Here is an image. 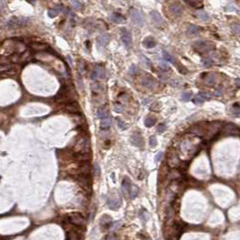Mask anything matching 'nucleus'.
I'll list each match as a JSON object with an SVG mask.
<instances>
[{
    "label": "nucleus",
    "instance_id": "c756f323",
    "mask_svg": "<svg viewBox=\"0 0 240 240\" xmlns=\"http://www.w3.org/2000/svg\"><path fill=\"white\" fill-rule=\"evenodd\" d=\"M163 58H165V61H167V62H170V63H175V58L173 57L171 54H169L167 51H165V50L163 51Z\"/></svg>",
    "mask_w": 240,
    "mask_h": 240
},
{
    "label": "nucleus",
    "instance_id": "39448f33",
    "mask_svg": "<svg viewBox=\"0 0 240 240\" xmlns=\"http://www.w3.org/2000/svg\"><path fill=\"white\" fill-rule=\"evenodd\" d=\"M77 182L85 191L91 192L92 183H91V178H90L89 175H77Z\"/></svg>",
    "mask_w": 240,
    "mask_h": 240
},
{
    "label": "nucleus",
    "instance_id": "49530a36",
    "mask_svg": "<svg viewBox=\"0 0 240 240\" xmlns=\"http://www.w3.org/2000/svg\"><path fill=\"white\" fill-rule=\"evenodd\" d=\"M139 216H141L142 221H147V219L149 218V213L147 212L146 210H144V211L142 210V211L139 212Z\"/></svg>",
    "mask_w": 240,
    "mask_h": 240
},
{
    "label": "nucleus",
    "instance_id": "5fc2aeb1",
    "mask_svg": "<svg viewBox=\"0 0 240 240\" xmlns=\"http://www.w3.org/2000/svg\"><path fill=\"white\" fill-rule=\"evenodd\" d=\"M142 58L144 59L145 63H146L147 65H148V67H149V68H150V66H151V62H150V61H149V59L148 58H147V57H145V56H142ZM147 65H146V66H147Z\"/></svg>",
    "mask_w": 240,
    "mask_h": 240
},
{
    "label": "nucleus",
    "instance_id": "3c124183",
    "mask_svg": "<svg viewBox=\"0 0 240 240\" xmlns=\"http://www.w3.org/2000/svg\"><path fill=\"white\" fill-rule=\"evenodd\" d=\"M203 102H204V100H203L201 96H200L199 95H198L196 96V98L194 99V103H195V104H202Z\"/></svg>",
    "mask_w": 240,
    "mask_h": 240
},
{
    "label": "nucleus",
    "instance_id": "72a5a7b5",
    "mask_svg": "<svg viewBox=\"0 0 240 240\" xmlns=\"http://www.w3.org/2000/svg\"><path fill=\"white\" fill-rule=\"evenodd\" d=\"M129 72H130V75L134 76V75H137L138 73L139 72V69H138V67H137L136 65H131V66L130 67Z\"/></svg>",
    "mask_w": 240,
    "mask_h": 240
},
{
    "label": "nucleus",
    "instance_id": "1a4fd4ad",
    "mask_svg": "<svg viewBox=\"0 0 240 240\" xmlns=\"http://www.w3.org/2000/svg\"><path fill=\"white\" fill-rule=\"evenodd\" d=\"M130 141L133 145L136 147H138V148H142L144 146V139L141 133H138V132L133 133L130 137Z\"/></svg>",
    "mask_w": 240,
    "mask_h": 240
},
{
    "label": "nucleus",
    "instance_id": "cd10ccee",
    "mask_svg": "<svg viewBox=\"0 0 240 240\" xmlns=\"http://www.w3.org/2000/svg\"><path fill=\"white\" fill-rule=\"evenodd\" d=\"M216 82V77L214 74H210L205 78V83L208 85H213Z\"/></svg>",
    "mask_w": 240,
    "mask_h": 240
},
{
    "label": "nucleus",
    "instance_id": "6e6552de",
    "mask_svg": "<svg viewBox=\"0 0 240 240\" xmlns=\"http://www.w3.org/2000/svg\"><path fill=\"white\" fill-rule=\"evenodd\" d=\"M122 42L124 43L126 48L130 49L132 46V36H131V33L127 29H125V28H123L122 30Z\"/></svg>",
    "mask_w": 240,
    "mask_h": 240
},
{
    "label": "nucleus",
    "instance_id": "6e6d98bb",
    "mask_svg": "<svg viewBox=\"0 0 240 240\" xmlns=\"http://www.w3.org/2000/svg\"><path fill=\"white\" fill-rule=\"evenodd\" d=\"M95 175H100V168H99V165L97 164H95Z\"/></svg>",
    "mask_w": 240,
    "mask_h": 240
},
{
    "label": "nucleus",
    "instance_id": "603ef678",
    "mask_svg": "<svg viewBox=\"0 0 240 240\" xmlns=\"http://www.w3.org/2000/svg\"><path fill=\"white\" fill-rule=\"evenodd\" d=\"M163 157V152H159L157 153V155L155 157V161L156 162H159L160 160H161V158Z\"/></svg>",
    "mask_w": 240,
    "mask_h": 240
},
{
    "label": "nucleus",
    "instance_id": "f8f14e48",
    "mask_svg": "<svg viewBox=\"0 0 240 240\" xmlns=\"http://www.w3.org/2000/svg\"><path fill=\"white\" fill-rule=\"evenodd\" d=\"M30 48L33 50L40 51V50H47L50 49V46L46 43H41V42H32L30 44Z\"/></svg>",
    "mask_w": 240,
    "mask_h": 240
},
{
    "label": "nucleus",
    "instance_id": "f03ea898",
    "mask_svg": "<svg viewBox=\"0 0 240 240\" xmlns=\"http://www.w3.org/2000/svg\"><path fill=\"white\" fill-rule=\"evenodd\" d=\"M108 207L112 210H117L122 204V199L117 192H112L107 199Z\"/></svg>",
    "mask_w": 240,
    "mask_h": 240
},
{
    "label": "nucleus",
    "instance_id": "2f4dec72",
    "mask_svg": "<svg viewBox=\"0 0 240 240\" xmlns=\"http://www.w3.org/2000/svg\"><path fill=\"white\" fill-rule=\"evenodd\" d=\"M138 186L132 185V184H131L130 189V196L133 199V198H135V197L138 195Z\"/></svg>",
    "mask_w": 240,
    "mask_h": 240
},
{
    "label": "nucleus",
    "instance_id": "8fccbe9b",
    "mask_svg": "<svg viewBox=\"0 0 240 240\" xmlns=\"http://www.w3.org/2000/svg\"><path fill=\"white\" fill-rule=\"evenodd\" d=\"M105 240H118V237H116L115 234H109L107 237H106Z\"/></svg>",
    "mask_w": 240,
    "mask_h": 240
},
{
    "label": "nucleus",
    "instance_id": "bb28decb",
    "mask_svg": "<svg viewBox=\"0 0 240 240\" xmlns=\"http://www.w3.org/2000/svg\"><path fill=\"white\" fill-rule=\"evenodd\" d=\"M111 124H112L111 119L110 118H105V119H103L101 121V124H100V126H101L102 129L106 130V129H109L111 127Z\"/></svg>",
    "mask_w": 240,
    "mask_h": 240
},
{
    "label": "nucleus",
    "instance_id": "6ab92c4d",
    "mask_svg": "<svg viewBox=\"0 0 240 240\" xmlns=\"http://www.w3.org/2000/svg\"><path fill=\"white\" fill-rule=\"evenodd\" d=\"M110 19L115 24H123L126 21L125 17L122 15L119 14V13H112L110 16Z\"/></svg>",
    "mask_w": 240,
    "mask_h": 240
},
{
    "label": "nucleus",
    "instance_id": "20e7f679",
    "mask_svg": "<svg viewBox=\"0 0 240 240\" xmlns=\"http://www.w3.org/2000/svg\"><path fill=\"white\" fill-rule=\"evenodd\" d=\"M68 221L72 224V225H74L76 227H83L85 226V218L80 214V213L78 212H73V213H70V214H69L68 216Z\"/></svg>",
    "mask_w": 240,
    "mask_h": 240
},
{
    "label": "nucleus",
    "instance_id": "79ce46f5",
    "mask_svg": "<svg viewBox=\"0 0 240 240\" xmlns=\"http://www.w3.org/2000/svg\"><path fill=\"white\" fill-rule=\"evenodd\" d=\"M232 112H233V113H234V114L239 115V114H240V106H239L237 104H235L234 105H233Z\"/></svg>",
    "mask_w": 240,
    "mask_h": 240
},
{
    "label": "nucleus",
    "instance_id": "864d4df0",
    "mask_svg": "<svg viewBox=\"0 0 240 240\" xmlns=\"http://www.w3.org/2000/svg\"><path fill=\"white\" fill-rule=\"evenodd\" d=\"M160 67L164 69H169V65L166 62H161L160 63Z\"/></svg>",
    "mask_w": 240,
    "mask_h": 240
},
{
    "label": "nucleus",
    "instance_id": "9d476101",
    "mask_svg": "<svg viewBox=\"0 0 240 240\" xmlns=\"http://www.w3.org/2000/svg\"><path fill=\"white\" fill-rule=\"evenodd\" d=\"M73 158L78 162H86L91 158L90 152H75L73 154Z\"/></svg>",
    "mask_w": 240,
    "mask_h": 240
},
{
    "label": "nucleus",
    "instance_id": "f3484780",
    "mask_svg": "<svg viewBox=\"0 0 240 240\" xmlns=\"http://www.w3.org/2000/svg\"><path fill=\"white\" fill-rule=\"evenodd\" d=\"M130 186H131L130 180L129 179V177L126 176V177L123 179L122 184V192H123V193H124V195H126V196L130 195Z\"/></svg>",
    "mask_w": 240,
    "mask_h": 240
},
{
    "label": "nucleus",
    "instance_id": "7c9ffc66",
    "mask_svg": "<svg viewBox=\"0 0 240 240\" xmlns=\"http://www.w3.org/2000/svg\"><path fill=\"white\" fill-rule=\"evenodd\" d=\"M21 57V62H26V61H30V58H31V52L29 50H25L23 52V54L20 56Z\"/></svg>",
    "mask_w": 240,
    "mask_h": 240
},
{
    "label": "nucleus",
    "instance_id": "58836bf2",
    "mask_svg": "<svg viewBox=\"0 0 240 240\" xmlns=\"http://www.w3.org/2000/svg\"><path fill=\"white\" fill-rule=\"evenodd\" d=\"M231 28H232L233 32H236L237 35L240 36V24H233L231 25Z\"/></svg>",
    "mask_w": 240,
    "mask_h": 240
},
{
    "label": "nucleus",
    "instance_id": "393cba45",
    "mask_svg": "<svg viewBox=\"0 0 240 240\" xmlns=\"http://www.w3.org/2000/svg\"><path fill=\"white\" fill-rule=\"evenodd\" d=\"M97 117L99 119H105V118H108V114H109V112H108V110L106 109V108H100L98 111H97Z\"/></svg>",
    "mask_w": 240,
    "mask_h": 240
},
{
    "label": "nucleus",
    "instance_id": "c85d7f7f",
    "mask_svg": "<svg viewBox=\"0 0 240 240\" xmlns=\"http://www.w3.org/2000/svg\"><path fill=\"white\" fill-rule=\"evenodd\" d=\"M155 123H156V119L153 116H148L145 119V126H146V127L150 128Z\"/></svg>",
    "mask_w": 240,
    "mask_h": 240
},
{
    "label": "nucleus",
    "instance_id": "e433bc0d",
    "mask_svg": "<svg viewBox=\"0 0 240 240\" xmlns=\"http://www.w3.org/2000/svg\"><path fill=\"white\" fill-rule=\"evenodd\" d=\"M199 95L201 96L204 101H207V100H210L211 98V95L210 94V93H207V92H200Z\"/></svg>",
    "mask_w": 240,
    "mask_h": 240
},
{
    "label": "nucleus",
    "instance_id": "5701e85b",
    "mask_svg": "<svg viewBox=\"0 0 240 240\" xmlns=\"http://www.w3.org/2000/svg\"><path fill=\"white\" fill-rule=\"evenodd\" d=\"M141 85L147 88H153L156 85V82L153 78L145 77L141 80Z\"/></svg>",
    "mask_w": 240,
    "mask_h": 240
},
{
    "label": "nucleus",
    "instance_id": "2eb2a0df",
    "mask_svg": "<svg viewBox=\"0 0 240 240\" xmlns=\"http://www.w3.org/2000/svg\"><path fill=\"white\" fill-rule=\"evenodd\" d=\"M170 11L172 14L175 15V16H181L183 15V7H182V5L178 3L173 4L170 6Z\"/></svg>",
    "mask_w": 240,
    "mask_h": 240
},
{
    "label": "nucleus",
    "instance_id": "473e14b6",
    "mask_svg": "<svg viewBox=\"0 0 240 240\" xmlns=\"http://www.w3.org/2000/svg\"><path fill=\"white\" fill-rule=\"evenodd\" d=\"M71 4H72V6L76 10H81L83 8V5L80 3L78 0H71Z\"/></svg>",
    "mask_w": 240,
    "mask_h": 240
},
{
    "label": "nucleus",
    "instance_id": "de8ad7c7",
    "mask_svg": "<svg viewBox=\"0 0 240 240\" xmlns=\"http://www.w3.org/2000/svg\"><path fill=\"white\" fill-rule=\"evenodd\" d=\"M166 130V127H165V124H159L158 126H157V132H159V133H163V132H165V130Z\"/></svg>",
    "mask_w": 240,
    "mask_h": 240
},
{
    "label": "nucleus",
    "instance_id": "4c0bfd02",
    "mask_svg": "<svg viewBox=\"0 0 240 240\" xmlns=\"http://www.w3.org/2000/svg\"><path fill=\"white\" fill-rule=\"evenodd\" d=\"M116 121H117V124L119 126V128L121 129V130H126V129H127V124H126L123 121H122L121 119L117 118Z\"/></svg>",
    "mask_w": 240,
    "mask_h": 240
},
{
    "label": "nucleus",
    "instance_id": "4be33fe9",
    "mask_svg": "<svg viewBox=\"0 0 240 240\" xmlns=\"http://www.w3.org/2000/svg\"><path fill=\"white\" fill-rule=\"evenodd\" d=\"M143 45L147 49H152V48L156 47L157 43H156V41H155L154 38L151 37V36H149V37H147V38L144 39Z\"/></svg>",
    "mask_w": 240,
    "mask_h": 240
},
{
    "label": "nucleus",
    "instance_id": "ea45409f",
    "mask_svg": "<svg viewBox=\"0 0 240 240\" xmlns=\"http://www.w3.org/2000/svg\"><path fill=\"white\" fill-rule=\"evenodd\" d=\"M92 90L94 91L95 93H99L102 91V85L98 84V83H95L94 85H92Z\"/></svg>",
    "mask_w": 240,
    "mask_h": 240
},
{
    "label": "nucleus",
    "instance_id": "ddd939ff",
    "mask_svg": "<svg viewBox=\"0 0 240 240\" xmlns=\"http://www.w3.org/2000/svg\"><path fill=\"white\" fill-rule=\"evenodd\" d=\"M65 109H66L67 112H70V113H73V114H76V113H78L79 111H80L79 106H78L77 104L75 103V102H71V103L67 104L66 106H65Z\"/></svg>",
    "mask_w": 240,
    "mask_h": 240
},
{
    "label": "nucleus",
    "instance_id": "a19ab883",
    "mask_svg": "<svg viewBox=\"0 0 240 240\" xmlns=\"http://www.w3.org/2000/svg\"><path fill=\"white\" fill-rule=\"evenodd\" d=\"M202 62L203 66L209 67V66H210V65L212 64V59H211L210 58H204L202 59Z\"/></svg>",
    "mask_w": 240,
    "mask_h": 240
},
{
    "label": "nucleus",
    "instance_id": "f257e3e1",
    "mask_svg": "<svg viewBox=\"0 0 240 240\" xmlns=\"http://www.w3.org/2000/svg\"><path fill=\"white\" fill-rule=\"evenodd\" d=\"M193 48L198 52L208 53L215 49V45L210 41H198L193 43Z\"/></svg>",
    "mask_w": 240,
    "mask_h": 240
},
{
    "label": "nucleus",
    "instance_id": "09e8293b",
    "mask_svg": "<svg viewBox=\"0 0 240 240\" xmlns=\"http://www.w3.org/2000/svg\"><path fill=\"white\" fill-rule=\"evenodd\" d=\"M114 111L117 112H122L123 111V106L120 104H114Z\"/></svg>",
    "mask_w": 240,
    "mask_h": 240
},
{
    "label": "nucleus",
    "instance_id": "7ed1b4c3",
    "mask_svg": "<svg viewBox=\"0 0 240 240\" xmlns=\"http://www.w3.org/2000/svg\"><path fill=\"white\" fill-rule=\"evenodd\" d=\"M28 24V19L25 17H12L7 22V27L9 29H17L24 27Z\"/></svg>",
    "mask_w": 240,
    "mask_h": 240
},
{
    "label": "nucleus",
    "instance_id": "0eeeda50",
    "mask_svg": "<svg viewBox=\"0 0 240 240\" xmlns=\"http://www.w3.org/2000/svg\"><path fill=\"white\" fill-rule=\"evenodd\" d=\"M106 76V73H105V69H104V67L102 66H99L96 65L94 69V71L92 73V79L93 80H99V79H104Z\"/></svg>",
    "mask_w": 240,
    "mask_h": 240
},
{
    "label": "nucleus",
    "instance_id": "dca6fc26",
    "mask_svg": "<svg viewBox=\"0 0 240 240\" xmlns=\"http://www.w3.org/2000/svg\"><path fill=\"white\" fill-rule=\"evenodd\" d=\"M112 225V218L108 215H103L100 219V226L103 229H108Z\"/></svg>",
    "mask_w": 240,
    "mask_h": 240
},
{
    "label": "nucleus",
    "instance_id": "a18cd8bd",
    "mask_svg": "<svg viewBox=\"0 0 240 240\" xmlns=\"http://www.w3.org/2000/svg\"><path fill=\"white\" fill-rule=\"evenodd\" d=\"M149 145L151 147H156L157 145V138L156 136H151L149 138Z\"/></svg>",
    "mask_w": 240,
    "mask_h": 240
},
{
    "label": "nucleus",
    "instance_id": "a211bd4d",
    "mask_svg": "<svg viewBox=\"0 0 240 240\" xmlns=\"http://www.w3.org/2000/svg\"><path fill=\"white\" fill-rule=\"evenodd\" d=\"M63 9H64V7L61 5H58L55 6L54 8H51V9L48 10V15L50 18H54L58 14H61V13L63 11Z\"/></svg>",
    "mask_w": 240,
    "mask_h": 240
},
{
    "label": "nucleus",
    "instance_id": "423d86ee",
    "mask_svg": "<svg viewBox=\"0 0 240 240\" xmlns=\"http://www.w3.org/2000/svg\"><path fill=\"white\" fill-rule=\"evenodd\" d=\"M130 15L132 21L136 24H138L139 26H143L145 24V18L141 12H139L138 10H137L135 8H131L130 10Z\"/></svg>",
    "mask_w": 240,
    "mask_h": 240
},
{
    "label": "nucleus",
    "instance_id": "9b49d317",
    "mask_svg": "<svg viewBox=\"0 0 240 240\" xmlns=\"http://www.w3.org/2000/svg\"><path fill=\"white\" fill-rule=\"evenodd\" d=\"M97 45L99 48H104L107 46V44L110 42V35L107 34V33H104V34L100 35L97 38Z\"/></svg>",
    "mask_w": 240,
    "mask_h": 240
},
{
    "label": "nucleus",
    "instance_id": "f704fd0d",
    "mask_svg": "<svg viewBox=\"0 0 240 240\" xmlns=\"http://www.w3.org/2000/svg\"><path fill=\"white\" fill-rule=\"evenodd\" d=\"M192 92H185L182 95V99H183V101H184V102H188L189 100L192 98Z\"/></svg>",
    "mask_w": 240,
    "mask_h": 240
},
{
    "label": "nucleus",
    "instance_id": "c9c22d12",
    "mask_svg": "<svg viewBox=\"0 0 240 240\" xmlns=\"http://www.w3.org/2000/svg\"><path fill=\"white\" fill-rule=\"evenodd\" d=\"M169 175H170V178H172V179H176V178H178L180 175H181V174H180L179 171L177 169H173L169 173Z\"/></svg>",
    "mask_w": 240,
    "mask_h": 240
},
{
    "label": "nucleus",
    "instance_id": "a878e982",
    "mask_svg": "<svg viewBox=\"0 0 240 240\" xmlns=\"http://www.w3.org/2000/svg\"><path fill=\"white\" fill-rule=\"evenodd\" d=\"M13 69V66L9 64H0V74L3 73H9Z\"/></svg>",
    "mask_w": 240,
    "mask_h": 240
},
{
    "label": "nucleus",
    "instance_id": "aec40b11",
    "mask_svg": "<svg viewBox=\"0 0 240 240\" xmlns=\"http://www.w3.org/2000/svg\"><path fill=\"white\" fill-rule=\"evenodd\" d=\"M150 16H151V18H152L153 21H154V23L157 24H158V25H161V24L164 23L163 17H162L161 15H160L159 13L157 12V11H152V12L150 13Z\"/></svg>",
    "mask_w": 240,
    "mask_h": 240
},
{
    "label": "nucleus",
    "instance_id": "4d7b16f0",
    "mask_svg": "<svg viewBox=\"0 0 240 240\" xmlns=\"http://www.w3.org/2000/svg\"><path fill=\"white\" fill-rule=\"evenodd\" d=\"M235 83L237 85V86H238V87H240V78H237L235 80Z\"/></svg>",
    "mask_w": 240,
    "mask_h": 240
},
{
    "label": "nucleus",
    "instance_id": "37998d69",
    "mask_svg": "<svg viewBox=\"0 0 240 240\" xmlns=\"http://www.w3.org/2000/svg\"><path fill=\"white\" fill-rule=\"evenodd\" d=\"M78 69H79V71H80L81 74H83V73L85 72V64L84 61H80L78 63Z\"/></svg>",
    "mask_w": 240,
    "mask_h": 240
},
{
    "label": "nucleus",
    "instance_id": "b1692460",
    "mask_svg": "<svg viewBox=\"0 0 240 240\" xmlns=\"http://www.w3.org/2000/svg\"><path fill=\"white\" fill-rule=\"evenodd\" d=\"M196 16L201 20H202V21H204V22L209 21V20L210 19V15H208V13L203 11V10H198L196 12Z\"/></svg>",
    "mask_w": 240,
    "mask_h": 240
},
{
    "label": "nucleus",
    "instance_id": "4468645a",
    "mask_svg": "<svg viewBox=\"0 0 240 240\" xmlns=\"http://www.w3.org/2000/svg\"><path fill=\"white\" fill-rule=\"evenodd\" d=\"M225 130H226V132H228L229 134H233V135L240 134V129L236 124H232V123L227 124L225 127Z\"/></svg>",
    "mask_w": 240,
    "mask_h": 240
},
{
    "label": "nucleus",
    "instance_id": "412c9836",
    "mask_svg": "<svg viewBox=\"0 0 240 240\" xmlns=\"http://www.w3.org/2000/svg\"><path fill=\"white\" fill-rule=\"evenodd\" d=\"M202 31V28L201 27V26L193 25V24L188 26V28H187V33L190 36L196 35V34H198L199 32H201Z\"/></svg>",
    "mask_w": 240,
    "mask_h": 240
},
{
    "label": "nucleus",
    "instance_id": "13d9d810",
    "mask_svg": "<svg viewBox=\"0 0 240 240\" xmlns=\"http://www.w3.org/2000/svg\"><path fill=\"white\" fill-rule=\"evenodd\" d=\"M194 1H197V0H194ZM200 1H202V0H200Z\"/></svg>",
    "mask_w": 240,
    "mask_h": 240
},
{
    "label": "nucleus",
    "instance_id": "c03bdc74",
    "mask_svg": "<svg viewBox=\"0 0 240 240\" xmlns=\"http://www.w3.org/2000/svg\"><path fill=\"white\" fill-rule=\"evenodd\" d=\"M11 61L12 62H15V63H18V62H21V57L17 54H14L11 57Z\"/></svg>",
    "mask_w": 240,
    "mask_h": 240
}]
</instances>
